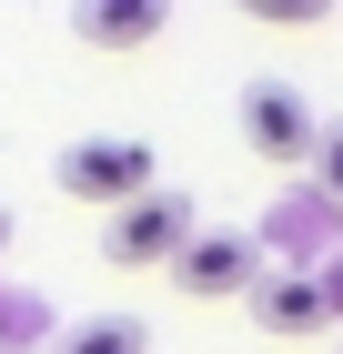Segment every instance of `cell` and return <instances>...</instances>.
<instances>
[{"label": "cell", "instance_id": "obj_1", "mask_svg": "<svg viewBox=\"0 0 343 354\" xmlns=\"http://www.w3.org/2000/svg\"><path fill=\"white\" fill-rule=\"evenodd\" d=\"M51 183L71 192V203L121 213V203H141V192H152V142H132V132H91V142H71V152L51 162Z\"/></svg>", "mask_w": 343, "mask_h": 354}, {"label": "cell", "instance_id": "obj_2", "mask_svg": "<svg viewBox=\"0 0 343 354\" xmlns=\"http://www.w3.org/2000/svg\"><path fill=\"white\" fill-rule=\"evenodd\" d=\"M192 233H202V223H192V192L152 183L141 203H121V213L101 223V263H121V273H132V263H172Z\"/></svg>", "mask_w": 343, "mask_h": 354}, {"label": "cell", "instance_id": "obj_3", "mask_svg": "<svg viewBox=\"0 0 343 354\" xmlns=\"http://www.w3.org/2000/svg\"><path fill=\"white\" fill-rule=\"evenodd\" d=\"M242 142H253V162H313V102H303V91L293 82H242Z\"/></svg>", "mask_w": 343, "mask_h": 354}, {"label": "cell", "instance_id": "obj_4", "mask_svg": "<svg viewBox=\"0 0 343 354\" xmlns=\"http://www.w3.org/2000/svg\"><path fill=\"white\" fill-rule=\"evenodd\" d=\"M161 273H172L192 304H222V294H242V283L263 273V243H253V233H192Z\"/></svg>", "mask_w": 343, "mask_h": 354}, {"label": "cell", "instance_id": "obj_5", "mask_svg": "<svg viewBox=\"0 0 343 354\" xmlns=\"http://www.w3.org/2000/svg\"><path fill=\"white\" fill-rule=\"evenodd\" d=\"M242 304H253V324H273V334H323L333 324V314H323V283L293 273V263H263L253 283H242Z\"/></svg>", "mask_w": 343, "mask_h": 354}, {"label": "cell", "instance_id": "obj_6", "mask_svg": "<svg viewBox=\"0 0 343 354\" xmlns=\"http://www.w3.org/2000/svg\"><path fill=\"white\" fill-rule=\"evenodd\" d=\"M161 0H81L71 10V30L91 41V51H141V41H161Z\"/></svg>", "mask_w": 343, "mask_h": 354}, {"label": "cell", "instance_id": "obj_7", "mask_svg": "<svg viewBox=\"0 0 343 354\" xmlns=\"http://www.w3.org/2000/svg\"><path fill=\"white\" fill-rule=\"evenodd\" d=\"M152 334H141V314H91V324L61 334V354H141Z\"/></svg>", "mask_w": 343, "mask_h": 354}, {"label": "cell", "instance_id": "obj_8", "mask_svg": "<svg viewBox=\"0 0 343 354\" xmlns=\"http://www.w3.org/2000/svg\"><path fill=\"white\" fill-rule=\"evenodd\" d=\"M313 192H323V203H343V122H323V132H313Z\"/></svg>", "mask_w": 343, "mask_h": 354}, {"label": "cell", "instance_id": "obj_9", "mask_svg": "<svg viewBox=\"0 0 343 354\" xmlns=\"http://www.w3.org/2000/svg\"><path fill=\"white\" fill-rule=\"evenodd\" d=\"M242 10H253V21H283V30H303L323 10V0H242Z\"/></svg>", "mask_w": 343, "mask_h": 354}, {"label": "cell", "instance_id": "obj_10", "mask_svg": "<svg viewBox=\"0 0 343 354\" xmlns=\"http://www.w3.org/2000/svg\"><path fill=\"white\" fill-rule=\"evenodd\" d=\"M0 243H10V203H0Z\"/></svg>", "mask_w": 343, "mask_h": 354}]
</instances>
